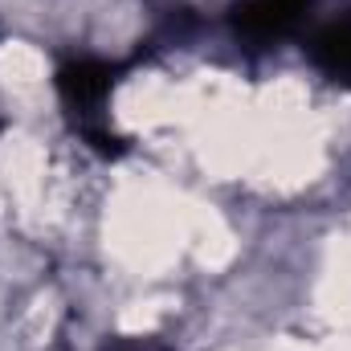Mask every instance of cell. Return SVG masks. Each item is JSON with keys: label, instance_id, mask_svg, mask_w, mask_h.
<instances>
[{"label": "cell", "instance_id": "6da1fadb", "mask_svg": "<svg viewBox=\"0 0 351 351\" xmlns=\"http://www.w3.org/2000/svg\"><path fill=\"white\" fill-rule=\"evenodd\" d=\"M58 86H62V98L66 106H74L82 114V127L94 123V110L102 106L106 90H110V70L102 62H74L58 74Z\"/></svg>", "mask_w": 351, "mask_h": 351}, {"label": "cell", "instance_id": "7a4b0ae2", "mask_svg": "<svg viewBox=\"0 0 351 351\" xmlns=\"http://www.w3.org/2000/svg\"><path fill=\"white\" fill-rule=\"evenodd\" d=\"M306 0H250L237 8V33L245 41H269V37H282L298 12H302Z\"/></svg>", "mask_w": 351, "mask_h": 351}, {"label": "cell", "instance_id": "3957f363", "mask_svg": "<svg viewBox=\"0 0 351 351\" xmlns=\"http://www.w3.org/2000/svg\"><path fill=\"white\" fill-rule=\"evenodd\" d=\"M315 62L335 78H351V21L331 25L315 37Z\"/></svg>", "mask_w": 351, "mask_h": 351}]
</instances>
